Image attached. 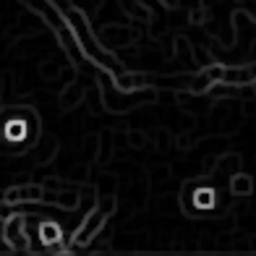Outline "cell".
<instances>
[{
	"instance_id": "obj_1",
	"label": "cell",
	"mask_w": 256,
	"mask_h": 256,
	"mask_svg": "<svg viewBox=\"0 0 256 256\" xmlns=\"http://www.w3.org/2000/svg\"><path fill=\"white\" fill-rule=\"evenodd\" d=\"M66 24L74 29L76 40H78V48H81V52H84L89 60H94L100 68H104V71H110L115 76L123 71L120 63H118V58H115L110 50H104V44L100 42V37H94V32H92L89 21H86V16L81 14V10L68 8L66 10Z\"/></svg>"
},
{
	"instance_id": "obj_2",
	"label": "cell",
	"mask_w": 256,
	"mask_h": 256,
	"mask_svg": "<svg viewBox=\"0 0 256 256\" xmlns=\"http://www.w3.org/2000/svg\"><path fill=\"white\" fill-rule=\"evenodd\" d=\"M108 212H104L102 206H94L92 212H86V217L81 220V222L76 225L74 230V243L71 246H84V243H92L104 228V222H108Z\"/></svg>"
},
{
	"instance_id": "obj_3",
	"label": "cell",
	"mask_w": 256,
	"mask_h": 256,
	"mask_svg": "<svg viewBox=\"0 0 256 256\" xmlns=\"http://www.w3.org/2000/svg\"><path fill=\"white\" fill-rule=\"evenodd\" d=\"M3 238L10 246V251H26L29 248V236H26V217L16 212L3 222Z\"/></svg>"
},
{
	"instance_id": "obj_4",
	"label": "cell",
	"mask_w": 256,
	"mask_h": 256,
	"mask_svg": "<svg viewBox=\"0 0 256 256\" xmlns=\"http://www.w3.org/2000/svg\"><path fill=\"white\" fill-rule=\"evenodd\" d=\"M3 199L8 204H34V202H42L44 199V188L40 183H24V186H14V188H8Z\"/></svg>"
},
{
	"instance_id": "obj_5",
	"label": "cell",
	"mask_w": 256,
	"mask_h": 256,
	"mask_svg": "<svg viewBox=\"0 0 256 256\" xmlns=\"http://www.w3.org/2000/svg\"><path fill=\"white\" fill-rule=\"evenodd\" d=\"M152 76L146 74H136V71H120L118 76H115V86H118L120 92H138V89H146L149 84H152Z\"/></svg>"
},
{
	"instance_id": "obj_6",
	"label": "cell",
	"mask_w": 256,
	"mask_h": 256,
	"mask_svg": "<svg viewBox=\"0 0 256 256\" xmlns=\"http://www.w3.org/2000/svg\"><path fill=\"white\" fill-rule=\"evenodd\" d=\"M37 230H40V240L44 246H50L52 251H60V246H63V228L60 225L52 222V220H42Z\"/></svg>"
},
{
	"instance_id": "obj_7",
	"label": "cell",
	"mask_w": 256,
	"mask_h": 256,
	"mask_svg": "<svg viewBox=\"0 0 256 256\" xmlns=\"http://www.w3.org/2000/svg\"><path fill=\"white\" fill-rule=\"evenodd\" d=\"M131 37H134V32L128 29V26H115V24H110V26L102 29L100 42L104 44V48H118V44L131 42Z\"/></svg>"
},
{
	"instance_id": "obj_8",
	"label": "cell",
	"mask_w": 256,
	"mask_h": 256,
	"mask_svg": "<svg viewBox=\"0 0 256 256\" xmlns=\"http://www.w3.org/2000/svg\"><path fill=\"white\" fill-rule=\"evenodd\" d=\"M55 152H58V142H55V136H42L40 138V144H37V149H34V162L37 165H48V162H52V157H55Z\"/></svg>"
},
{
	"instance_id": "obj_9",
	"label": "cell",
	"mask_w": 256,
	"mask_h": 256,
	"mask_svg": "<svg viewBox=\"0 0 256 256\" xmlns=\"http://www.w3.org/2000/svg\"><path fill=\"white\" fill-rule=\"evenodd\" d=\"M84 97H86L84 86H81L78 81H71V84H66L63 94H60V104H63L66 110H74L78 102H84Z\"/></svg>"
},
{
	"instance_id": "obj_10",
	"label": "cell",
	"mask_w": 256,
	"mask_h": 256,
	"mask_svg": "<svg viewBox=\"0 0 256 256\" xmlns=\"http://www.w3.org/2000/svg\"><path fill=\"white\" fill-rule=\"evenodd\" d=\"M230 191L232 196H248L254 194V178L246 172H232L230 176Z\"/></svg>"
},
{
	"instance_id": "obj_11",
	"label": "cell",
	"mask_w": 256,
	"mask_h": 256,
	"mask_svg": "<svg viewBox=\"0 0 256 256\" xmlns=\"http://www.w3.org/2000/svg\"><path fill=\"white\" fill-rule=\"evenodd\" d=\"M52 204L60 206V209H68V212H74V209H78V188H76V191H68V188L58 191Z\"/></svg>"
},
{
	"instance_id": "obj_12",
	"label": "cell",
	"mask_w": 256,
	"mask_h": 256,
	"mask_svg": "<svg viewBox=\"0 0 256 256\" xmlns=\"http://www.w3.org/2000/svg\"><path fill=\"white\" fill-rule=\"evenodd\" d=\"M112 134H100V154H97V162H108L112 157Z\"/></svg>"
},
{
	"instance_id": "obj_13",
	"label": "cell",
	"mask_w": 256,
	"mask_h": 256,
	"mask_svg": "<svg viewBox=\"0 0 256 256\" xmlns=\"http://www.w3.org/2000/svg\"><path fill=\"white\" fill-rule=\"evenodd\" d=\"M209 86H212V78H209V76L202 71V74L191 76V86H188V92H194V94H204V92H209Z\"/></svg>"
},
{
	"instance_id": "obj_14",
	"label": "cell",
	"mask_w": 256,
	"mask_h": 256,
	"mask_svg": "<svg viewBox=\"0 0 256 256\" xmlns=\"http://www.w3.org/2000/svg\"><path fill=\"white\" fill-rule=\"evenodd\" d=\"M97 146H100V134H89L84 138V146H81V160H94Z\"/></svg>"
},
{
	"instance_id": "obj_15",
	"label": "cell",
	"mask_w": 256,
	"mask_h": 256,
	"mask_svg": "<svg viewBox=\"0 0 256 256\" xmlns=\"http://www.w3.org/2000/svg\"><path fill=\"white\" fill-rule=\"evenodd\" d=\"M71 6H74L76 10H81L84 16H94L97 8L102 6V0H71Z\"/></svg>"
},
{
	"instance_id": "obj_16",
	"label": "cell",
	"mask_w": 256,
	"mask_h": 256,
	"mask_svg": "<svg viewBox=\"0 0 256 256\" xmlns=\"http://www.w3.org/2000/svg\"><path fill=\"white\" fill-rule=\"evenodd\" d=\"M126 136H128V146H134V149H142V146L149 144V134L138 131V128H131V131H126Z\"/></svg>"
},
{
	"instance_id": "obj_17",
	"label": "cell",
	"mask_w": 256,
	"mask_h": 256,
	"mask_svg": "<svg viewBox=\"0 0 256 256\" xmlns=\"http://www.w3.org/2000/svg\"><path fill=\"white\" fill-rule=\"evenodd\" d=\"M42 188H44V194H58V191L66 188V183L60 178H44L42 180Z\"/></svg>"
},
{
	"instance_id": "obj_18",
	"label": "cell",
	"mask_w": 256,
	"mask_h": 256,
	"mask_svg": "<svg viewBox=\"0 0 256 256\" xmlns=\"http://www.w3.org/2000/svg\"><path fill=\"white\" fill-rule=\"evenodd\" d=\"M115 183H118V178H115V176H102L100 178V196L102 194H112V188H115Z\"/></svg>"
},
{
	"instance_id": "obj_19",
	"label": "cell",
	"mask_w": 256,
	"mask_h": 256,
	"mask_svg": "<svg viewBox=\"0 0 256 256\" xmlns=\"http://www.w3.org/2000/svg\"><path fill=\"white\" fill-rule=\"evenodd\" d=\"M40 74L44 76V81H48V78H55L58 74H60V66H58V63H52V60H48V63H42Z\"/></svg>"
},
{
	"instance_id": "obj_20",
	"label": "cell",
	"mask_w": 256,
	"mask_h": 256,
	"mask_svg": "<svg viewBox=\"0 0 256 256\" xmlns=\"http://www.w3.org/2000/svg\"><path fill=\"white\" fill-rule=\"evenodd\" d=\"M204 18H206V8H202V6L188 8V21L191 24H204Z\"/></svg>"
},
{
	"instance_id": "obj_21",
	"label": "cell",
	"mask_w": 256,
	"mask_h": 256,
	"mask_svg": "<svg viewBox=\"0 0 256 256\" xmlns=\"http://www.w3.org/2000/svg\"><path fill=\"white\" fill-rule=\"evenodd\" d=\"M191 52L196 55V63H199L202 68H206V66H212V63H214L212 58H209V52H206V50H202V48H191Z\"/></svg>"
},
{
	"instance_id": "obj_22",
	"label": "cell",
	"mask_w": 256,
	"mask_h": 256,
	"mask_svg": "<svg viewBox=\"0 0 256 256\" xmlns=\"http://www.w3.org/2000/svg\"><path fill=\"white\" fill-rule=\"evenodd\" d=\"M149 178H152L154 183H157V180H162V178H170V168H165V165H160V168H154L152 172H149Z\"/></svg>"
},
{
	"instance_id": "obj_23",
	"label": "cell",
	"mask_w": 256,
	"mask_h": 256,
	"mask_svg": "<svg viewBox=\"0 0 256 256\" xmlns=\"http://www.w3.org/2000/svg\"><path fill=\"white\" fill-rule=\"evenodd\" d=\"M157 146L160 149H168L170 146V134L165 131V128H160V131H157Z\"/></svg>"
},
{
	"instance_id": "obj_24",
	"label": "cell",
	"mask_w": 256,
	"mask_h": 256,
	"mask_svg": "<svg viewBox=\"0 0 256 256\" xmlns=\"http://www.w3.org/2000/svg\"><path fill=\"white\" fill-rule=\"evenodd\" d=\"M243 115H256V100H246V102H243Z\"/></svg>"
},
{
	"instance_id": "obj_25",
	"label": "cell",
	"mask_w": 256,
	"mask_h": 256,
	"mask_svg": "<svg viewBox=\"0 0 256 256\" xmlns=\"http://www.w3.org/2000/svg\"><path fill=\"white\" fill-rule=\"evenodd\" d=\"M191 146V136L188 134H180L178 136V149H188Z\"/></svg>"
},
{
	"instance_id": "obj_26",
	"label": "cell",
	"mask_w": 256,
	"mask_h": 256,
	"mask_svg": "<svg viewBox=\"0 0 256 256\" xmlns=\"http://www.w3.org/2000/svg\"><path fill=\"white\" fill-rule=\"evenodd\" d=\"M202 248H204V251H212V248H217V246H214L212 238H202Z\"/></svg>"
},
{
	"instance_id": "obj_27",
	"label": "cell",
	"mask_w": 256,
	"mask_h": 256,
	"mask_svg": "<svg viewBox=\"0 0 256 256\" xmlns=\"http://www.w3.org/2000/svg\"><path fill=\"white\" fill-rule=\"evenodd\" d=\"M162 6H168V8H178V6H180V0H162Z\"/></svg>"
},
{
	"instance_id": "obj_28",
	"label": "cell",
	"mask_w": 256,
	"mask_h": 256,
	"mask_svg": "<svg viewBox=\"0 0 256 256\" xmlns=\"http://www.w3.org/2000/svg\"><path fill=\"white\" fill-rule=\"evenodd\" d=\"M248 243H251V248H256V236H251V240H248Z\"/></svg>"
},
{
	"instance_id": "obj_29",
	"label": "cell",
	"mask_w": 256,
	"mask_h": 256,
	"mask_svg": "<svg viewBox=\"0 0 256 256\" xmlns=\"http://www.w3.org/2000/svg\"><path fill=\"white\" fill-rule=\"evenodd\" d=\"M251 89H254V97H256V81H251Z\"/></svg>"
}]
</instances>
